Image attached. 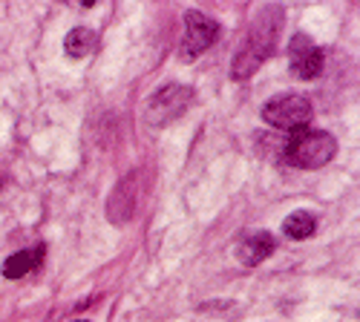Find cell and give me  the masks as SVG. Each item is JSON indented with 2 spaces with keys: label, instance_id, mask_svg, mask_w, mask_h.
<instances>
[{
  "label": "cell",
  "instance_id": "7c38bea8",
  "mask_svg": "<svg viewBox=\"0 0 360 322\" xmlns=\"http://www.w3.org/2000/svg\"><path fill=\"white\" fill-rule=\"evenodd\" d=\"M67 6H78V9H93L96 6V0H64Z\"/></svg>",
  "mask_w": 360,
  "mask_h": 322
},
{
  "label": "cell",
  "instance_id": "277c9868",
  "mask_svg": "<svg viewBox=\"0 0 360 322\" xmlns=\"http://www.w3.org/2000/svg\"><path fill=\"white\" fill-rule=\"evenodd\" d=\"M193 98V90L191 86H182V83H165L159 90L150 95V101L144 104V119L153 124V127H165L167 121L179 119L188 104Z\"/></svg>",
  "mask_w": 360,
  "mask_h": 322
},
{
  "label": "cell",
  "instance_id": "9c48e42d",
  "mask_svg": "<svg viewBox=\"0 0 360 322\" xmlns=\"http://www.w3.org/2000/svg\"><path fill=\"white\" fill-rule=\"evenodd\" d=\"M41 259H44V245H38L35 250H18L4 262V276L6 279H20L29 271H35L41 265Z\"/></svg>",
  "mask_w": 360,
  "mask_h": 322
},
{
  "label": "cell",
  "instance_id": "6da1fadb",
  "mask_svg": "<svg viewBox=\"0 0 360 322\" xmlns=\"http://www.w3.org/2000/svg\"><path fill=\"white\" fill-rule=\"evenodd\" d=\"M283 23H285V9L280 4H268L262 12H257L245 46L239 49L236 58H233V72L231 75L236 81L251 78L262 67V61H268V58L274 55L277 43H280Z\"/></svg>",
  "mask_w": 360,
  "mask_h": 322
},
{
  "label": "cell",
  "instance_id": "52a82bcc",
  "mask_svg": "<svg viewBox=\"0 0 360 322\" xmlns=\"http://www.w3.org/2000/svg\"><path fill=\"white\" fill-rule=\"evenodd\" d=\"M271 253H274V236L271 233H265V230L245 233V236L239 239V245H236V259L243 262V265H248V268L262 265Z\"/></svg>",
  "mask_w": 360,
  "mask_h": 322
},
{
  "label": "cell",
  "instance_id": "7a4b0ae2",
  "mask_svg": "<svg viewBox=\"0 0 360 322\" xmlns=\"http://www.w3.org/2000/svg\"><path fill=\"white\" fill-rule=\"evenodd\" d=\"M335 153H338V141L326 130H309V127L294 130L283 147L285 161L300 170H320L335 159Z\"/></svg>",
  "mask_w": 360,
  "mask_h": 322
},
{
  "label": "cell",
  "instance_id": "8992f818",
  "mask_svg": "<svg viewBox=\"0 0 360 322\" xmlns=\"http://www.w3.org/2000/svg\"><path fill=\"white\" fill-rule=\"evenodd\" d=\"M288 64H291V75L300 81H311L323 72V49L303 32H297L288 41Z\"/></svg>",
  "mask_w": 360,
  "mask_h": 322
},
{
  "label": "cell",
  "instance_id": "5bb4252c",
  "mask_svg": "<svg viewBox=\"0 0 360 322\" xmlns=\"http://www.w3.org/2000/svg\"><path fill=\"white\" fill-rule=\"evenodd\" d=\"M78 322H84V319H78Z\"/></svg>",
  "mask_w": 360,
  "mask_h": 322
},
{
  "label": "cell",
  "instance_id": "5b68a950",
  "mask_svg": "<svg viewBox=\"0 0 360 322\" xmlns=\"http://www.w3.org/2000/svg\"><path fill=\"white\" fill-rule=\"evenodd\" d=\"M219 38V23L211 20L207 15L191 9L185 12V38H182V49H179V58L182 61H196L199 55H205L214 46V41Z\"/></svg>",
  "mask_w": 360,
  "mask_h": 322
},
{
  "label": "cell",
  "instance_id": "3957f363",
  "mask_svg": "<svg viewBox=\"0 0 360 322\" xmlns=\"http://www.w3.org/2000/svg\"><path fill=\"white\" fill-rule=\"evenodd\" d=\"M262 119L277 130H288V133L303 130L311 121V101L297 93L274 95L271 101L262 104Z\"/></svg>",
  "mask_w": 360,
  "mask_h": 322
},
{
  "label": "cell",
  "instance_id": "30bf717a",
  "mask_svg": "<svg viewBox=\"0 0 360 322\" xmlns=\"http://www.w3.org/2000/svg\"><path fill=\"white\" fill-rule=\"evenodd\" d=\"M96 46H98V38H96L93 29H86V26L70 29L67 38H64V52L70 58H75V61H78V58H86Z\"/></svg>",
  "mask_w": 360,
  "mask_h": 322
},
{
  "label": "cell",
  "instance_id": "4fadbf2b",
  "mask_svg": "<svg viewBox=\"0 0 360 322\" xmlns=\"http://www.w3.org/2000/svg\"><path fill=\"white\" fill-rule=\"evenodd\" d=\"M0 187H4V179H0Z\"/></svg>",
  "mask_w": 360,
  "mask_h": 322
},
{
  "label": "cell",
  "instance_id": "8fae6325",
  "mask_svg": "<svg viewBox=\"0 0 360 322\" xmlns=\"http://www.w3.org/2000/svg\"><path fill=\"white\" fill-rule=\"evenodd\" d=\"M314 230H317V222H314V216L306 213V210H297V213H291V216L283 222V233H285L288 239H294V242L311 239Z\"/></svg>",
  "mask_w": 360,
  "mask_h": 322
},
{
  "label": "cell",
  "instance_id": "ba28073f",
  "mask_svg": "<svg viewBox=\"0 0 360 322\" xmlns=\"http://www.w3.org/2000/svg\"><path fill=\"white\" fill-rule=\"evenodd\" d=\"M136 182H139V173L122 179V182H118V187H115V193H112V199H110V219L115 224H122V222H127L133 216L136 196H139V185Z\"/></svg>",
  "mask_w": 360,
  "mask_h": 322
}]
</instances>
